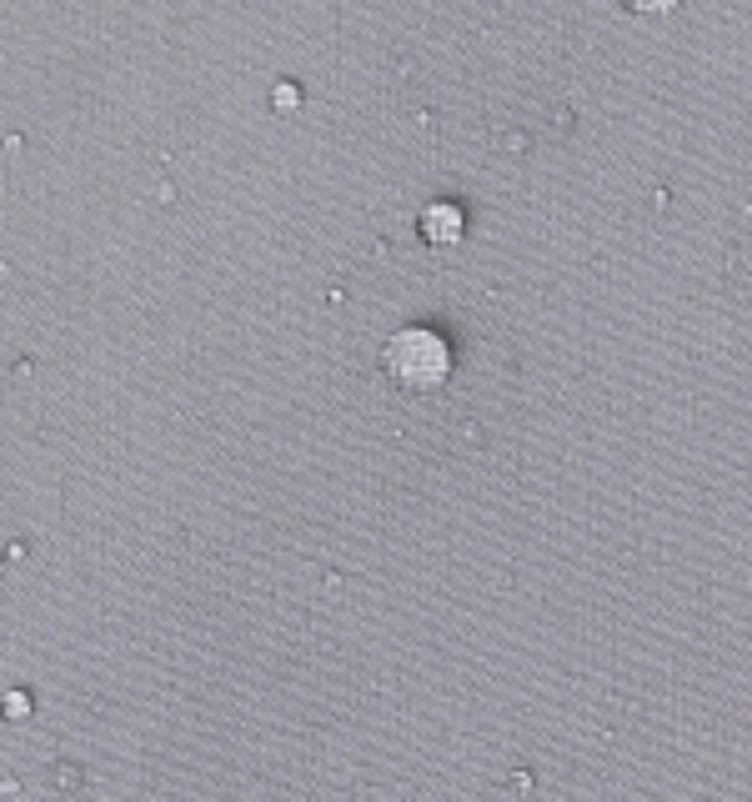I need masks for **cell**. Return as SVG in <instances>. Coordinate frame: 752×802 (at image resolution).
I'll return each instance as SVG.
<instances>
[{"instance_id":"1","label":"cell","mask_w":752,"mask_h":802,"mask_svg":"<svg viewBox=\"0 0 752 802\" xmlns=\"http://www.w3.org/2000/svg\"><path fill=\"white\" fill-rule=\"evenodd\" d=\"M382 366H387V376H392L397 386H407V391H437V386L447 381V371H452V351H447V341H442L437 331L407 326V331H397V336L387 341Z\"/></svg>"},{"instance_id":"2","label":"cell","mask_w":752,"mask_h":802,"mask_svg":"<svg viewBox=\"0 0 752 802\" xmlns=\"http://www.w3.org/2000/svg\"><path fill=\"white\" fill-rule=\"evenodd\" d=\"M422 236H427L432 246L462 241V211H457V206H427V211H422Z\"/></svg>"},{"instance_id":"3","label":"cell","mask_w":752,"mask_h":802,"mask_svg":"<svg viewBox=\"0 0 752 802\" xmlns=\"http://www.w3.org/2000/svg\"><path fill=\"white\" fill-rule=\"evenodd\" d=\"M627 11H637V16H667V11H677L682 0H622Z\"/></svg>"}]
</instances>
